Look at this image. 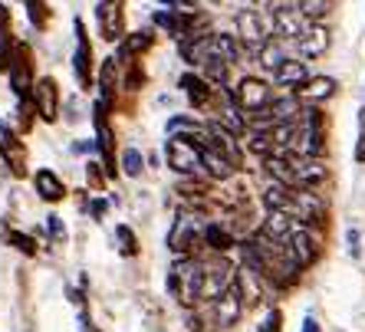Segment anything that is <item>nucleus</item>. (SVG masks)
<instances>
[{
    "label": "nucleus",
    "mask_w": 365,
    "mask_h": 332,
    "mask_svg": "<svg viewBox=\"0 0 365 332\" xmlns=\"http://www.w3.org/2000/svg\"><path fill=\"white\" fill-rule=\"evenodd\" d=\"M96 24H99L102 40L119 43L125 36V0H99Z\"/></svg>",
    "instance_id": "8"
},
{
    "label": "nucleus",
    "mask_w": 365,
    "mask_h": 332,
    "mask_svg": "<svg viewBox=\"0 0 365 332\" xmlns=\"http://www.w3.org/2000/svg\"><path fill=\"white\" fill-rule=\"evenodd\" d=\"M234 286H237L244 306H257L260 296H264V280H260L254 270H247V266H240V270L234 273Z\"/></svg>",
    "instance_id": "24"
},
{
    "label": "nucleus",
    "mask_w": 365,
    "mask_h": 332,
    "mask_svg": "<svg viewBox=\"0 0 365 332\" xmlns=\"http://www.w3.org/2000/svg\"><path fill=\"white\" fill-rule=\"evenodd\" d=\"M254 60L260 63L267 73H277V69H280L283 63L289 60V56H287V40H280V36H270V40L260 46V53H257Z\"/></svg>",
    "instance_id": "25"
},
{
    "label": "nucleus",
    "mask_w": 365,
    "mask_h": 332,
    "mask_svg": "<svg viewBox=\"0 0 365 332\" xmlns=\"http://www.w3.org/2000/svg\"><path fill=\"white\" fill-rule=\"evenodd\" d=\"M289 165H293V178L297 187H319L323 181H329V168L323 165V158H303V155L289 152Z\"/></svg>",
    "instance_id": "12"
},
{
    "label": "nucleus",
    "mask_w": 365,
    "mask_h": 332,
    "mask_svg": "<svg viewBox=\"0 0 365 332\" xmlns=\"http://www.w3.org/2000/svg\"><path fill=\"white\" fill-rule=\"evenodd\" d=\"M204 247L224 256L237 247V237H234L227 227H221V224H204Z\"/></svg>",
    "instance_id": "26"
},
{
    "label": "nucleus",
    "mask_w": 365,
    "mask_h": 332,
    "mask_svg": "<svg viewBox=\"0 0 365 332\" xmlns=\"http://www.w3.org/2000/svg\"><path fill=\"white\" fill-rule=\"evenodd\" d=\"M201 286H204V260H197V256H178L168 273V290L181 299V306L191 309L201 299Z\"/></svg>",
    "instance_id": "1"
},
{
    "label": "nucleus",
    "mask_w": 365,
    "mask_h": 332,
    "mask_svg": "<svg viewBox=\"0 0 365 332\" xmlns=\"http://www.w3.org/2000/svg\"><path fill=\"white\" fill-rule=\"evenodd\" d=\"M178 85L185 89L187 103L195 105V109H207V105L214 103V89H211V83H207L204 76H197V73H185V76L178 79Z\"/></svg>",
    "instance_id": "15"
},
{
    "label": "nucleus",
    "mask_w": 365,
    "mask_h": 332,
    "mask_svg": "<svg viewBox=\"0 0 365 332\" xmlns=\"http://www.w3.org/2000/svg\"><path fill=\"white\" fill-rule=\"evenodd\" d=\"M270 99H273L270 85H267L260 76H244L237 85H234V89H227V103L237 105L244 115H250V112H257V109H264Z\"/></svg>",
    "instance_id": "4"
},
{
    "label": "nucleus",
    "mask_w": 365,
    "mask_h": 332,
    "mask_svg": "<svg viewBox=\"0 0 365 332\" xmlns=\"http://www.w3.org/2000/svg\"><path fill=\"white\" fill-rule=\"evenodd\" d=\"M122 171H125L128 178H138L145 171V155L138 152V148H125V152H122Z\"/></svg>",
    "instance_id": "36"
},
{
    "label": "nucleus",
    "mask_w": 365,
    "mask_h": 332,
    "mask_svg": "<svg viewBox=\"0 0 365 332\" xmlns=\"http://www.w3.org/2000/svg\"><path fill=\"white\" fill-rule=\"evenodd\" d=\"M230 63H224L221 56H207L201 66V76L207 79L211 85H217V89H227V79H230Z\"/></svg>",
    "instance_id": "30"
},
{
    "label": "nucleus",
    "mask_w": 365,
    "mask_h": 332,
    "mask_svg": "<svg viewBox=\"0 0 365 332\" xmlns=\"http://www.w3.org/2000/svg\"><path fill=\"white\" fill-rule=\"evenodd\" d=\"M270 17H273V30H277L280 40H299V33H303V26H306V20L299 17V10L273 7Z\"/></svg>",
    "instance_id": "18"
},
{
    "label": "nucleus",
    "mask_w": 365,
    "mask_h": 332,
    "mask_svg": "<svg viewBox=\"0 0 365 332\" xmlns=\"http://www.w3.org/2000/svg\"><path fill=\"white\" fill-rule=\"evenodd\" d=\"M187 329H191V332H201V319H197L195 313H187Z\"/></svg>",
    "instance_id": "47"
},
{
    "label": "nucleus",
    "mask_w": 365,
    "mask_h": 332,
    "mask_svg": "<svg viewBox=\"0 0 365 332\" xmlns=\"http://www.w3.org/2000/svg\"><path fill=\"white\" fill-rule=\"evenodd\" d=\"M155 46V33L152 30H138V33L125 36L122 40V50H119V60H135V56H142L145 50H152Z\"/></svg>",
    "instance_id": "29"
},
{
    "label": "nucleus",
    "mask_w": 365,
    "mask_h": 332,
    "mask_svg": "<svg viewBox=\"0 0 365 332\" xmlns=\"http://www.w3.org/2000/svg\"><path fill=\"white\" fill-rule=\"evenodd\" d=\"M76 30V53H73V73H76L79 89H89L93 85V43H89V33H86V24L76 20L73 24Z\"/></svg>",
    "instance_id": "10"
},
{
    "label": "nucleus",
    "mask_w": 365,
    "mask_h": 332,
    "mask_svg": "<svg viewBox=\"0 0 365 332\" xmlns=\"http://www.w3.org/2000/svg\"><path fill=\"white\" fill-rule=\"evenodd\" d=\"M34 187H36V194L46 201V204H60L63 197H66V185H63V178L56 175V171L50 168H40L34 175Z\"/></svg>",
    "instance_id": "19"
},
{
    "label": "nucleus",
    "mask_w": 365,
    "mask_h": 332,
    "mask_svg": "<svg viewBox=\"0 0 365 332\" xmlns=\"http://www.w3.org/2000/svg\"><path fill=\"white\" fill-rule=\"evenodd\" d=\"M240 313H244V299H240L237 286H230L224 296L214 299V319H217V326H224V329H230V326L237 323Z\"/></svg>",
    "instance_id": "16"
},
{
    "label": "nucleus",
    "mask_w": 365,
    "mask_h": 332,
    "mask_svg": "<svg viewBox=\"0 0 365 332\" xmlns=\"http://www.w3.org/2000/svg\"><path fill=\"white\" fill-rule=\"evenodd\" d=\"M168 10H181V14H197V0H165Z\"/></svg>",
    "instance_id": "44"
},
{
    "label": "nucleus",
    "mask_w": 365,
    "mask_h": 332,
    "mask_svg": "<svg viewBox=\"0 0 365 332\" xmlns=\"http://www.w3.org/2000/svg\"><path fill=\"white\" fill-rule=\"evenodd\" d=\"M34 53L26 43L14 46V60H10V89L20 95V99H30L34 93Z\"/></svg>",
    "instance_id": "7"
},
{
    "label": "nucleus",
    "mask_w": 365,
    "mask_h": 332,
    "mask_svg": "<svg viewBox=\"0 0 365 332\" xmlns=\"http://www.w3.org/2000/svg\"><path fill=\"white\" fill-rule=\"evenodd\" d=\"M297 10L306 24H323L332 14V0H297Z\"/></svg>",
    "instance_id": "32"
},
{
    "label": "nucleus",
    "mask_w": 365,
    "mask_h": 332,
    "mask_svg": "<svg viewBox=\"0 0 365 332\" xmlns=\"http://www.w3.org/2000/svg\"><path fill=\"white\" fill-rule=\"evenodd\" d=\"M0 155H4V162H7V168L17 175V178H24L26 175V148L24 142H20L14 132H4V138H0Z\"/></svg>",
    "instance_id": "21"
},
{
    "label": "nucleus",
    "mask_w": 365,
    "mask_h": 332,
    "mask_svg": "<svg viewBox=\"0 0 365 332\" xmlns=\"http://www.w3.org/2000/svg\"><path fill=\"white\" fill-rule=\"evenodd\" d=\"M46 230H50L53 240H66V227H63L60 217H46Z\"/></svg>",
    "instance_id": "43"
},
{
    "label": "nucleus",
    "mask_w": 365,
    "mask_h": 332,
    "mask_svg": "<svg viewBox=\"0 0 365 332\" xmlns=\"http://www.w3.org/2000/svg\"><path fill=\"white\" fill-rule=\"evenodd\" d=\"M109 109L112 105L106 103V99H99L96 103V148L102 152V165H106V178H115V135H112V128H109Z\"/></svg>",
    "instance_id": "6"
},
{
    "label": "nucleus",
    "mask_w": 365,
    "mask_h": 332,
    "mask_svg": "<svg viewBox=\"0 0 365 332\" xmlns=\"http://www.w3.org/2000/svg\"><path fill=\"white\" fill-rule=\"evenodd\" d=\"M115 237H119V244H122L119 250H122L125 256H135V254H138V240H135V234H132L125 224H119V227H115Z\"/></svg>",
    "instance_id": "39"
},
{
    "label": "nucleus",
    "mask_w": 365,
    "mask_h": 332,
    "mask_svg": "<svg viewBox=\"0 0 365 332\" xmlns=\"http://www.w3.org/2000/svg\"><path fill=\"white\" fill-rule=\"evenodd\" d=\"M115 79H119V60L109 56L102 60V69H99V89H102V99L112 105V95H115Z\"/></svg>",
    "instance_id": "33"
},
{
    "label": "nucleus",
    "mask_w": 365,
    "mask_h": 332,
    "mask_svg": "<svg viewBox=\"0 0 365 332\" xmlns=\"http://www.w3.org/2000/svg\"><path fill=\"white\" fill-rule=\"evenodd\" d=\"M247 148H250L254 155H260V158L277 155V145H273V138H270V132H267V128H250V132H247Z\"/></svg>",
    "instance_id": "35"
},
{
    "label": "nucleus",
    "mask_w": 365,
    "mask_h": 332,
    "mask_svg": "<svg viewBox=\"0 0 365 332\" xmlns=\"http://www.w3.org/2000/svg\"><path fill=\"white\" fill-rule=\"evenodd\" d=\"M303 105H306V103L299 99L297 93H289V95H273V99L264 105V109L250 112V125H254V128H273V125H280V122H297L299 112H303Z\"/></svg>",
    "instance_id": "2"
},
{
    "label": "nucleus",
    "mask_w": 365,
    "mask_h": 332,
    "mask_svg": "<svg viewBox=\"0 0 365 332\" xmlns=\"http://www.w3.org/2000/svg\"><path fill=\"white\" fill-rule=\"evenodd\" d=\"M336 93H339V83L332 76H309V83H306L297 95L306 105H319V103H329Z\"/></svg>",
    "instance_id": "17"
},
{
    "label": "nucleus",
    "mask_w": 365,
    "mask_h": 332,
    "mask_svg": "<svg viewBox=\"0 0 365 332\" xmlns=\"http://www.w3.org/2000/svg\"><path fill=\"white\" fill-rule=\"evenodd\" d=\"M207 4H224V0H207Z\"/></svg>",
    "instance_id": "49"
},
{
    "label": "nucleus",
    "mask_w": 365,
    "mask_h": 332,
    "mask_svg": "<svg viewBox=\"0 0 365 332\" xmlns=\"http://www.w3.org/2000/svg\"><path fill=\"white\" fill-rule=\"evenodd\" d=\"M168 247L181 256H195L204 247V221L201 217H191V214H178L175 217V227L168 234Z\"/></svg>",
    "instance_id": "3"
},
{
    "label": "nucleus",
    "mask_w": 365,
    "mask_h": 332,
    "mask_svg": "<svg viewBox=\"0 0 365 332\" xmlns=\"http://www.w3.org/2000/svg\"><path fill=\"white\" fill-rule=\"evenodd\" d=\"M145 83V73L138 63H128V73H125V89H142Z\"/></svg>",
    "instance_id": "40"
},
{
    "label": "nucleus",
    "mask_w": 365,
    "mask_h": 332,
    "mask_svg": "<svg viewBox=\"0 0 365 332\" xmlns=\"http://www.w3.org/2000/svg\"><path fill=\"white\" fill-rule=\"evenodd\" d=\"M356 162H365V105L359 109V148H356Z\"/></svg>",
    "instance_id": "41"
},
{
    "label": "nucleus",
    "mask_w": 365,
    "mask_h": 332,
    "mask_svg": "<svg viewBox=\"0 0 365 332\" xmlns=\"http://www.w3.org/2000/svg\"><path fill=\"white\" fill-rule=\"evenodd\" d=\"M217 125H221L227 135H234V138H244L247 135V115L237 109V105H227V109L221 112Z\"/></svg>",
    "instance_id": "34"
},
{
    "label": "nucleus",
    "mask_w": 365,
    "mask_h": 332,
    "mask_svg": "<svg viewBox=\"0 0 365 332\" xmlns=\"http://www.w3.org/2000/svg\"><path fill=\"white\" fill-rule=\"evenodd\" d=\"M303 332H319V323H316V319H306V323H303Z\"/></svg>",
    "instance_id": "48"
},
{
    "label": "nucleus",
    "mask_w": 365,
    "mask_h": 332,
    "mask_svg": "<svg viewBox=\"0 0 365 332\" xmlns=\"http://www.w3.org/2000/svg\"><path fill=\"white\" fill-rule=\"evenodd\" d=\"M260 201H264V207L267 211H293V187H287V185H267L264 187V194H260Z\"/></svg>",
    "instance_id": "27"
},
{
    "label": "nucleus",
    "mask_w": 365,
    "mask_h": 332,
    "mask_svg": "<svg viewBox=\"0 0 365 332\" xmlns=\"http://www.w3.org/2000/svg\"><path fill=\"white\" fill-rule=\"evenodd\" d=\"M201 171L207 181H230L237 175V168L221 152H214V148H201Z\"/></svg>",
    "instance_id": "22"
},
{
    "label": "nucleus",
    "mask_w": 365,
    "mask_h": 332,
    "mask_svg": "<svg viewBox=\"0 0 365 332\" xmlns=\"http://www.w3.org/2000/svg\"><path fill=\"white\" fill-rule=\"evenodd\" d=\"M273 83L289 89V93H299L306 83H309V66L303 60H287L277 73H273Z\"/></svg>",
    "instance_id": "20"
},
{
    "label": "nucleus",
    "mask_w": 365,
    "mask_h": 332,
    "mask_svg": "<svg viewBox=\"0 0 365 332\" xmlns=\"http://www.w3.org/2000/svg\"><path fill=\"white\" fill-rule=\"evenodd\" d=\"M106 207H109V204H106V201H102V197H96L93 204H89V211H93V217H96V221H99L102 214H106Z\"/></svg>",
    "instance_id": "46"
},
{
    "label": "nucleus",
    "mask_w": 365,
    "mask_h": 332,
    "mask_svg": "<svg viewBox=\"0 0 365 332\" xmlns=\"http://www.w3.org/2000/svg\"><path fill=\"white\" fill-rule=\"evenodd\" d=\"M86 175H89V185H93V187H102V185H106V175L99 171V165H96V162L86 165Z\"/></svg>",
    "instance_id": "45"
},
{
    "label": "nucleus",
    "mask_w": 365,
    "mask_h": 332,
    "mask_svg": "<svg viewBox=\"0 0 365 332\" xmlns=\"http://www.w3.org/2000/svg\"><path fill=\"white\" fill-rule=\"evenodd\" d=\"M264 175H267V181H273V185L297 187V178H293V165H289V152L267 155V158H264Z\"/></svg>",
    "instance_id": "23"
},
{
    "label": "nucleus",
    "mask_w": 365,
    "mask_h": 332,
    "mask_svg": "<svg viewBox=\"0 0 365 332\" xmlns=\"http://www.w3.org/2000/svg\"><path fill=\"white\" fill-rule=\"evenodd\" d=\"M297 217L287 211H267L264 224H260V234H264L267 240H273V244H287L289 237H293V230H297Z\"/></svg>",
    "instance_id": "14"
},
{
    "label": "nucleus",
    "mask_w": 365,
    "mask_h": 332,
    "mask_svg": "<svg viewBox=\"0 0 365 332\" xmlns=\"http://www.w3.org/2000/svg\"><path fill=\"white\" fill-rule=\"evenodd\" d=\"M289 254H293V260H297L299 270H306V266L316 264V256H319V240L313 237V230L309 227H297L293 230V237L287 240Z\"/></svg>",
    "instance_id": "13"
},
{
    "label": "nucleus",
    "mask_w": 365,
    "mask_h": 332,
    "mask_svg": "<svg viewBox=\"0 0 365 332\" xmlns=\"http://www.w3.org/2000/svg\"><path fill=\"white\" fill-rule=\"evenodd\" d=\"M280 323H283V313L280 309H270L264 319V326H260V332H280Z\"/></svg>",
    "instance_id": "42"
},
{
    "label": "nucleus",
    "mask_w": 365,
    "mask_h": 332,
    "mask_svg": "<svg viewBox=\"0 0 365 332\" xmlns=\"http://www.w3.org/2000/svg\"><path fill=\"white\" fill-rule=\"evenodd\" d=\"M234 33H237L240 46L247 50V56H257L260 46H264L270 36H267V26H264V17H260V10H237L234 14Z\"/></svg>",
    "instance_id": "5"
},
{
    "label": "nucleus",
    "mask_w": 365,
    "mask_h": 332,
    "mask_svg": "<svg viewBox=\"0 0 365 332\" xmlns=\"http://www.w3.org/2000/svg\"><path fill=\"white\" fill-rule=\"evenodd\" d=\"M214 56H221L224 63L237 66L240 56H244V46H240V40L234 33H214Z\"/></svg>",
    "instance_id": "28"
},
{
    "label": "nucleus",
    "mask_w": 365,
    "mask_h": 332,
    "mask_svg": "<svg viewBox=\"0 0 365 332\" xmlns=\"http://www.w3.org/2000/svg\"><path fill=\"white\" fill-rule=\"evenodd\" d=\"M14 46H17V43L10 40V10L0 4V69H10Z\"/></svg>",
    "instance_id": "31"
},
{
    "label": "nucleus",
    "mask_w": 365,
    "mask_h": 332,
    "mask_svg": "<svg viewBox=\"0 0 365 332\" xmlns=\"http://www.w3.org/2000/svg\"><path fill=\"white\" fill-rule=\"evenodd\" d=\"M299 53H303V60H319V56H326L332 46V33L326 24H306L303 33H299L297 40Z\"/></svg>",
    "instance_id": "11"
},
{
    "label": "nucleus",
    "mask_w": 365,
    "mask_h": 332,
    "mask_svg": "<svg viewBox=\"0 0 365 332\" xmlns=\"http://www.w3.org/2000/svg\"><path fill=\"white\" fill-rule=\"evenodd\" d=\"M26 10H30V20H34L36 30H46V24H50V10H46V0H26Z\"/></svg>",
    "instance_id": "38"
},
{
    "label": "nucleus",
    "mask_w": 365,
    "mask_h": 332,
    "mask_svg": "<svg viewBox=\"0 0 365 332\" xmlns=\"http://www.w3.org/2000/svg\"><path fill=\"white\" fill-rule=\"evenodd\" d=\"M4 237H7V244H10V247H17L20 254H26V256L36 254V240L30 237V234H20V230H7Z\"/></svg>",
    "instance_id": "37"
},
{
    "label": "nucleus",
    "mask_w": 365,
    "mask_h": 332,
    "mask_svg": "<svg viewBox=\"0 0 365 332\" xmlns=\"http://www.w3.org/2000/svg\"><path fill=\"white\" fill-rule=\"evenodd\" d=\"M30 103H34L36 115H40L43 122H56L60 119V85H56V79L53 76H43L34 83V93H30Z\"/></svg>",
    "instance_id": "9"
}]
</instances>
